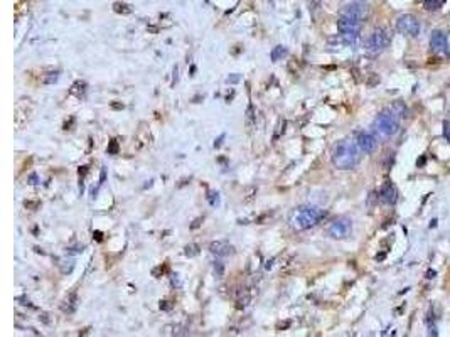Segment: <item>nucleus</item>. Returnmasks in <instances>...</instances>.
Masks as SVG:
<instances>
[{"label": "nucleus", "instance_id": "1a4fd4ad", "mask_svg": "<svg viewBox=\"0 0 450 337\" xmlns=\"http://www.w3.org/2000/svg\"><path fill=\"white\" fill-rule=\"evenodd\" d=\"M430 48L435 54H445L448 51V40L443 31H434L430 37Z\"/></svg>", "mask_w": 450, "mask_h": 337}, {"label": "nucleus", "instance_id": "39448f33", "mask_svg": "<svg viewBox=\"0 0 450 337\" xmlns=\"http://www.w3.org/2000/svg\"><path fill=\"white\" fill-rule=\"evenodd\" d=\"M396 31L406 37H418L420 32H422V26H420V20L415 15L405 14V15L398 17Z\"/></svg>", "mask_w": 450, "mask_h": 337}, {"label": "nucleus", "instance_id": "f3484780", "mask_svg": "<svg viewBox=\"0 0 450 337\" xmlns=\"http://www.w3.org/2000/svg\"><path fill=\"white\" fill-rule=\"evenodd\" d=\"M199 253V246L198 245H187L186 246V255L187 257H196Z\"/></svg>", "mask_w": 450, "mask_h": 337}, {"label": "nucleus", "instance_id": "20e7f679", "mask_svg": "<svg viewBox=\"0 0 450 337\" xmlns=\"http://www.w3.org/2000/svg\"><path fill=\"white\" fill-rule=\"evenodd\" d=\"M388 44H390V34H388V31H386V29H383V27H378V29H374L371 36L368 37L365 48H366L368 54L378 56V54H381V52L386 48H388Z\"/></svg>", "mask_w": 450, "mask_h": 337}, {"label": "nucleus", "instance_id": "f03ea898", "mask_svg": "<svg viewBox=\"0 0 450 337\" xmlns=\"http://www.w3.org/2000/svg\"><path fill=\"white\" fill-rule=\"evenodd\" d=\"M324 218V211L315 206H298L288 214V224L295 231L310 229Z\"/></svg>", "mask_w": 450, "mask_h": 337}, {"label": "nucleus", "instance_id": "0eeeda50", "mask_svg": "<svg viewBox=\"0 0 450 337\" xmlns=\"http://www.w3.org/2000/svg\"><path fill=\"white\" fill-rule=\"evenodd\" d=\"M354 140L357 143V147L361 149V152H365V154H373L374 150L378 149L376 137L371 135V133H368V132H357Z\"/></svg>", "mask_w": 450, "mask_h": 337}, {"label": "nucleus", "instance_id": "aec40b11", "mask_svg": "<svg viewBox=\"0 0 450 337\" xmlns=\"http://www.w3.org/2000/svg\"><path fill=\"white\" fill-rule=\"evenodd\" d=\"M57 78H59V74H57V73H51V76L46 78L44 83L46 85H53V83H56V81H57Z\"/></svg>", "mask_w": 450, "mask_h": 337}, {"label": "nucleus", "instance_id": "dca6fc26", "mask_svg": "<svg viewBox=\"0 0 450 337\" xmlns=\"http://www.w3.org/2000/svg\"><path fill=\"white\" fill-rule=\"evenodd\" d=\"M73 268H74V261L73 260H65V261H62V265H61V271L62 273H71Z\"/></svg>", "mask_w": 450, "mask_h": 337}, {"label": "nucleus", "instance_id": "f8f14e48", "mask_svg": "<svg viewBox=\"0 0 450 337\" xmlns=\"http://www.w3.org/2000/svg\"><path fill=\"white\" fill-rule=\"evenodd\" d=\"M379 199H381L384 204H388V206H393L395 202L398 201V191H396V187L393 184H384L383 187H381V191H379Z\"/></svg>", "mask_w": 450, "mask_h": 337}, {"label": "nucleus", "instance_id": "a211bd4d", "mask_svg": "<svg viewBox=\"0 0 450 337\" xmlns=\"http://www.w3.org/2000/svg\"><path fill=\"white\" fill-rule=\"evenodd\" d=\"M215 271H216V277H223V273H224V266H223V263H221V261H216V263H215Z\"/></svg>", "mask_w": 450, "mask_h": 337}, {"label": "nucleus", "instance_id": "4468645a", "mask_svg": "<svg viewBox=\"0 0 450 337\" xmlns=\"http://www.w3.org/2000/svg\"><path fill=\"white\" fill-rule=\"evenodd\" d=\"M443 4H445V0H425L423 7L426 10H438Z\"/></svg>", "mask_w": 450, "mask_h": 337}, {"label": "nucleus", "instance_id": "9d476101", "mask_svg": "<svg viewBox=\"0 0 450 337\" xmlns=\"http://www.w3.org/2000/svg\"><path fill=\"white\" fill-rule=\"evenodd\" d=\"M341 15H346V17H351V19H356V20H361L368 15V5L366 4H361V2H354V4H349L346 5V7L341 10Z\"/></svg>", "mask_w": 450, "mask_h": 337}, {"label": "nucleus", "instance_id": "6ab92c4d", "mask_svg": "<svg viewBox=\"0 0 450 337\" xmlns=\"http://www.w3.org/2000/svg\"><path fill=\"white\" fill-rule=\"evenodd\" d=\"M443 137H445V140L450 143V121L443 123Z\"/></svg>", "mask_w": 450, "mask_h": 337}, {"label": "nucleus", "instance_id": "f257e3e1", "mask_svg": "<svg viewBox=\"0 0 450 337\" xmlns=\"http://www.w3.org/2000/svg\"><path fill=\"white\" fill-rule=\"evenodd\" d=\"M331 159H332V164L336 165L339 171H351V168H354L359 164L361 149L357 147L356 140L344 138V140L334 145Z\"/></svg>", "mask_w": 450, "mask_h": 337}, {"label": "nucleus", "instance_id": "423d86ee", "mask_svg": "<svg viewBox=\"0 0 450 337\" xmlns=\"http://www.w3.org/2000/svg\"><path fill=\"white\" fill-rule=\"evenodd\" d=\"M351 231H353V221L349 218H339L329 224L327 235L332 240H346L351 235Z\"/></svg>", "mask_w": 450, "mask_h": 337}, {"label": "nucleus", "instance_id": "7ed1b4c3", "mask_svg": "<svg viewBox=\"0 0 450 337\" xmlns=\"http://www.w3.org/2000/svg\"><path fill=\"white\" fill-rule=\"evenodd\" d=\"M373 130L378 133L379 137L390 138L398 133L400 130V117L393 112V110H384L376 117L373 121Z\"/></svg>", "mask_w": 450, "mask_h": 337}, {"label": "nucleus", "instance_id": "2eb2a0df", "mask_svg": "<svg viewBox=\"0 0 450 337\" xmlns=\"http://www.w3.org/2000/svg\"><path fill=\"white\" fill-rule=\"evenodd\" d=\"M287 56V49L284 48V46H276V48L272 51V61H280L282 57Z\"/></svg>", "mask_w": 450, "mask_h": 337}, {"label": "nucleus", "instance_id": "412c9836", "mask_svg": "<svg viewBox=\"0 0 450 337\" xmlns=\"http://www.w3.org/2000/svg\"><path fill=\"white\" fill-rule=\"evenodd\" d=\"M118 152V143H117V140H112V143H110V147H108V154H117Z\"/></svg>", "mask_w": 450, "mask_h": 337}, {"label": "nucleus", "instance_id": "6e6552de", "mask_svg": "<svg viewBox=\"0 0 450 337\" xmlns=\"http://www.w3.org/2000/svg\"><path fill=\"white\" fill-rule=\"evenodd\" d=\"M361 26H362L361 20L351 19V17H346V15H341L337 20V29L339 32H341V36H346V34H359Z\"/></svg>", "mask_w": 450, "mask_h": 337}, {"label": "nucleus", "instance_id": "ddd939ff", "mask_svg": "<svg viewBox=\"0 0 450 337\" xmlns=\"http://www.w3.org/2000/svg\"><path fill=\"white\" fill-rule=\"evenodd\" d=\"M76 307H78V297H76V292H71L68 295V299L62 302V305H61V309H62V312H66V313H73L74 310H76Z\"/></svg>", "mask_w": 450, "mask_h": 337}, {"label": "nucleus", "instance_id": "9b49d317", "mask_svg": "<svg viewBox=\"0 0 450 337\" xmlns=\"http://www.w3.org/2000/svg\"><path fill=\"white\" fill-rule=\"evenodd\" d=\"M209 251L216 257H231L234 253V246L228 241H212L209 245Z\"/></svg>", "mask_w": 450, "mask_h": 337}]
</instances>
